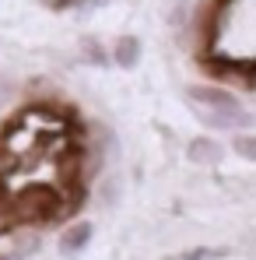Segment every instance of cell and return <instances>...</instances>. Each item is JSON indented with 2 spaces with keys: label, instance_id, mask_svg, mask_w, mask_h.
<instances>
[{
  "label": "cell",
  "instance_id": "cell-1",
  "mask_svg": "<svg viewBox=\"0 0 256 260\" xmlns=\"http://www.w3.org/2000/svg\"><path fill=\"white\" fill-rule=\"evenodd\" d=\"M78 204L53 183H25L7 190V211L14 225H35V221H53L63 211H74Z\"/></svg>",
  "mask_w": 256,
  "mask_h": 260
},
{
  "label": "cell",
  "instance_id": "cell-2",
  "mask_svg": "<svg viewBox=\"0 0 256 260\" xmlns=\"http://www.w3.org/2000/svg\"><path fill=\"white\" fill-rule=\"evenodd\" d=\"M190 99L200 102L204 109H211V123L214 127H235V123H249L246 109L235 102L232 91H221V88H207V85H193L190 88Z\"/></svg>",
  "mask_w": 256,
  "mask_h": 260
},
{
  "label": "cell",
  "instance_id": "cell-3",
  "mask_svg": "<svg viewBox=\"0 0 256 260\" xmlns=\"http://www.w3.org/2000/svg\"><path fill=\"white\" fill-rule=\"evenodd\" d=\"M186 155L197 162V166H217L221 158H225V148L211 141V137H193L190 141V148H186Z\"/></svg>",
  "mask_w": 256,
  "mask_h": 260
},
{
  "label": "cell",
  "instance_id": "cell-4",
  "mask_svg": "<svg viewBox=\"0 0 256 260\" xmlns=\"http://www.w3.org/2000/svg\"><path fill=\"white\" fill-rule=\"evenodd\" d=\"M91 221H78V225H70L63 236H60V253L63 257H74V253H81L88 243H91Z\"/></svg>",
  "mask_w": 256,
  "mask_h": 260
},
{
  "label": "cell",
  "instance_id": "cell-5",
  "mask_svg": "<svg viewBox=\"0 0 256 260\" xmlns=\"http://www.w3.org/2000/svg\"><path fill=\"white\" fill-rule=\"evenodd\" d=\"M137 60H140V39L137 36H120V43H116V63L120 67H137Z\"/></svg>",
  "mask_w": 256,
  "mask_h": 260
},
{
  "label": "cell",
  "instance_id": "cell-6",
  "mask_svg": "<svg viewBox=\"0 0 256 260\" xmlns=\"http://www.w3.org/2000/svg\"><path fill=\"white\" fill-rule=\"evenodd\" d=\"M81 53H85L88 63H95V67H105V63H109V53H105V46L98 43V39H91V36H85V39H81Z\"/></svg>",
  "mask_w": 256,
  "mask_h": 260
},
{
  "label": "cell",
  "instance_id": "cell-7",
  "mask_svg": "<svg viewBox=\"0 0 256 260\" xmlns=\"http://www.w3.org/2000/svg\"><path fill=\"white\" fill-rule=\"evenodd\" d=\"M228 250L225 246H197V250H186L179 260H217V257H225Z\"/></svg>",
  "mask_w": 256,
  "mask_h": 260
},
{
  "label": "cell",
  "instance_id": "cell-8",
  "mask_svg": "<svg viewBox=\"0 0 256 260\" xmlns=\"http://www.w3.org/2000/svg\"><path fill=\"white\" fill-rule=\"evenodd\" d=\"M235 155H242V158H249L256 162V134H246V137H235Z\"/></svg>",
  "mask_w": 256,
  "mask_h": 260
},
{
  "label": "cell",
  "instance_id": "cell-9",
  "mask_svg": "<svg viewBox=\"0 0 256 260\" xmlns=\"http://www.w3.org/2000/svg\"><path fill=\"white\" fill-rule=\"evenodd\" d=\"M43 4H46V7H53V11H63L70 0H43Z\"/></svg>",
  "mask_w": 256,
  "mask_h": 260
},
{
  "label": "cell",
  "instance_id": "cell-10",
  "mask_svg": "<svg viewBox=\"0 0 256 260\" xmlns=\"http://www.w3.org/2000/svg\"><path fill=\"white\" fill-rule=\"evenodd\" d=\"M0 88H4V81H0ZM4 95H7V91H0V99H4Z\"/></svg>",
  "mask_w": 256,
  "mask_h": 260
},
{
  "label": "cell",
  "instance_id": "cell-11",
  "mask_svg": "<svg viewBox=\"0 0 256 260\" xmlns=\"http://www.w3.org/2000/svg\"><path fill=\"white\" fill-rule=\"evenodd\" d=\"M0 260H18V257H0Z\"/></svg>",
  "mask_w": 256,
  "mask_h": 260
}]
</instances>
